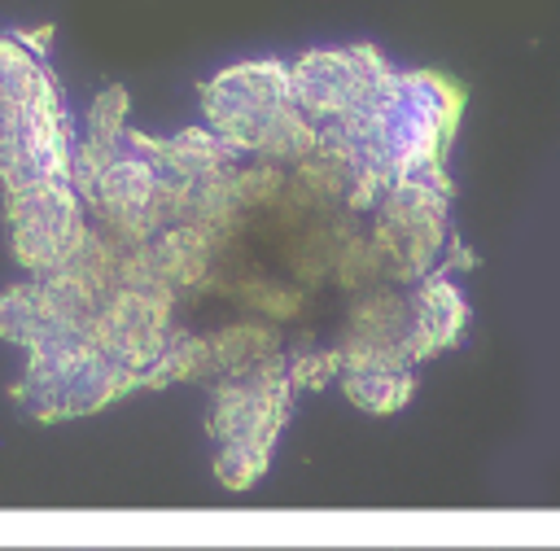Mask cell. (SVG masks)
Wrapping results in <instances>:
<instances>
[{"instance_id": "obj_2", "label": "cell", "mask_w": 560, "mask_h": 551, "mask_svg": "<svg viewBox=\"0 0 560 551\" xmlns=\"http://www.w3.org/2000/svg\"><path fill=\"white\" fill-rule=\"evenodd\" d=\"M201 105L210 118V136L232 153H258L271 127L293 109L289 101V66L280 61H249L232 66L201 87Z\"/></svg>"}, {"instance_id": "obj_3", "label": "cell", "mask_w": 560, "mask_h": 551, "mask_svg": "<svg viewBox=\"0 0 560 551\" xmlns=\"http://www.w3.org/2000/svg\"><path fill=\"white\" fill-rule=\"evenodd\" d=\"M9 232L22 267L39 280L57 276L88 236L70 179H31L9 188Z\"/></svg>"}, {"instance_id": "obj_1", "label": "cell", "mask_w": 560, "mask_h": 551, "mask_svg": "<svg viewBox=\"0 0 560 551\" xmlns=\"http://www.w3.org/2000/svg\"><path fill=\"white\" fill-rule=\"evenodd\" d=\"M368 241L381 258V276L420 280L446 245V179H442V171L389 184L376 197Z\"/></svg>"}, {"instance_id": "obj_7", "label": "cell", "mask_w": 560, "mask_h": 551, "mask_svg": "<svg viewBox=\"0 0 560 551\" xmlns=\"http://www.w3.org/2000/svg\"><path fill=\"white\" fill-rule=\"evenodd\" d=\"M341 385L368 411H398L411 394V372H346Z\"/></svg>"}, {"instance_id": "obj_4", "label": "cell", "mask_w": 560, "mask_h": 551, "mask_svg": "<svg viewBox=\"0 0 560 551\" xmlns=\"http://www.w3.org/2000/svg\"><path fill=\"white\" fill-rule=\"evenodd\" d=\"M389 74V66L376 57V48H324L306 52L302 61L289 66V101L293 109L315 127H332L346 114H354L376 83Z\"/></svg>"}, {"instance_id": "obj_6", "label": "cell", "mask_w": 560, "mask_h": 551, "mask_svg": "<svg viewBox=\"0 0 560 551\" xmlns=\"http://www.w3.org/2000/svg\"><path fill=\"white\" fill-rule=\"evenodd\" d=\"M206 345H210L214 376H245L258 363H267V359L280 354V337L267 324H245V319L219 328L214 337H206Z\"/></svg>"}, {"instance_id": "obj_8", "label": "cell", "mask_w": 560, "mask_h": 551, "mask_svg": "<svg viewBox=\"0 0 560 551\" xmlns=\"http://www.w3.org/2000/svg\"><path fill=\"white\" fill-rule=\"evenodd\" d=\"M267 468V455L262 450H249V446H219V459H214V472L228 490H245L262 477Z\"/></svg>"}, {"instance_id": "obj_5", "label": "cell", "mask_w": 560, "mask_h": 551, "mask_svg": "<svg viewBox=\"0 0 560 551\" xmlns=\"http://www.w3.org/2000/svg\"><path fill=\"white\" fill-rule=\"evenodd\" d=\"M464 297L446 280H424L411 293V359H429L433 350L451 345L464 328Z\"/></svg>"}]
</instances>
